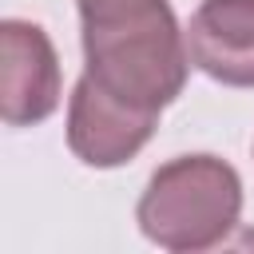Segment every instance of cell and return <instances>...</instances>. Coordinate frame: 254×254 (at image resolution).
I'll use <instances>...</instances> for the list:
<instances>
[{"label": "cell", "mask_w": 254, "mask_h": 254, "mask_svg": "<svg viewBox=\"0 0 254 254\" xmlns=\"http://www.w3.org/2000/svg\"><path fill=\"white\" fill-rule=\"evenodd\" d=\"M83 75L107 95L159 115L187 83V32L167 0L83 24Z\"/></svg>", "instance_id": "obj_1"}, {"label": "cell", "mask_w": 254, "mask_h": 254, "mask_svg": "<svg viewBox=\"0 0 254 254\" xmlns=\"http://www.w3.org/2000/svg\"><path fill=\"white\" fill-rule=\"evenodd\" d=\"M242 214V179L218 155H179L163 163L143 198H139V230L171 250H202L230 234Z\"/></svg>", "instance_id": "obj_2"}, {"label": "cell", "mask_w": 254, "mask_h": 254, "mask_svg": "<svg viewBox=\"0 0 254 254\" xmlns=\"http://www.w3.org/2000/svg\"><path fill=\"white\" fill-rule=\"evenodd\" d=\"M60 107V64L48 32L28 20L0 24V111L8 127H28Z\"/></svg>", "instance_id": "obj_3"}, {"label": "cell", "mask_w": 254, "mask_h": 254, "mask_svg": "<svg viewBox=\"0 0 254 254\" xmlns=\"http://www.w3.org/2000/svg\"><path fill=\"white\" fill-rule=\"evenodd\" d=\"M159 115L139 111L115 95H107L95 79L79 75L67 103V147L87 167H119L143 151L155 135Z\"/></svg>", "instance_id": "obj_4"}, {"label": "cell", "mask_w": 254, "mask_h": 254, "mask_svg": "<svg viewBox=\"0 0 254 254\" xmlns=\"http://www.w3.org/2000/svg\"><path fill=\"white\" fill-rule=\"evenodd\" d=\"M187 56L226 87H254V0H202L187 24Z\"/></svg>", "instance_id": "obj_5"}, {"label": "cell", "mask_w": 254, "mask_h": 254, "mask_svg": "<svg viewBox=\"0 0 254 254\" xmlns=\"http://www.w3.org/2000/svg\"><path fill=\"white\" fill-rule=\"evenodd\" d=\"M183 254H254V226H234L230 234H222L218 242L202 246V250H183Z\"/></svg>", "instance_id": "obj_6"}, {"label": "cell", "mask_w": 254, "mask_h": 254, "mask_svg": "<svg viewBox=\"0 0 254 254\" xmlns=\"http://www.w3.org/2000/svg\"><path fill=\"white\" fill-rule=\"evenodd\" d=\"M75 4H79V20L91 24V20H107V16H119V12H131L155 0H75Z\"/></svg>", "instance_id": "obj_7"}]
</instances>
